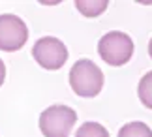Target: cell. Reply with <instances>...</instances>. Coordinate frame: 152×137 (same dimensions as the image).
<instances>
[{
	"instance_id": "1",
	"label": "cell",
	"mask_w": 152,
	"mask_h": 137,
	"mask_svg": "<svg viewBox=\"0 0 152 137\" xmlns=\"http://www.w3.org/2000/svg\"><path fill=\"white\" fill-rule=\"evenodd\" d=\"M69 86L81 98H94L103 88V73L88 58H81L72 66L69 71Z\"/></svg>"
},
{
	"instance_id": "2",
	"label": "cell",
	"mask_w": 152,
	"mask_h": 137,
	"mask_svg": "<svg viewBox=\"0 0 152 137\" xmlns=\"http://www.w3.org/2000/svg\"><path fill=\"white\" fill-rule=\"evenodd\" d=\"M133 40L126 32H107L102 36V40L98 41V53H100L102 60L109 66H124L126 62H130L133 56Z\"/></svg>"
},
{
	"instance_id": "3",
	"label": "cell",
	"mask_w": 152,
	"mask_h": 137,
	"mask_svg": "<svg viewBox=\"0 0 152 137\" xmlns=\"http://www.w3.org/2000/svg\"><path fill=\"white\" fill-rule=\"evenodd\" d=\"M75 122H77V113L68 105L56 103L42 111L39 132L45 137H69Z\"/></svg>"
},
{
	"instance_id": "4",
	"label": "cell",
	"mask_w": 152,
	"mask_h": 137,
	"mask_svg": "<svg viewBox=\"0 0 152 137\" xmlns=\"http://www.w3.org/2000/svg\"><path fill=\"white\" fill-rule=\"evenodd\" d=\"M32 56L45 70H60L68 60V49L58 38L45 36L34 43Z\"/></svg>"
},
{
	"instance_id": "5",
	"label": "cell",
	"mask_w": 152,
	"mask_h": 137,
	"mask_svg": "<svg viewBox=\"0 0 152 137\" xmlns=\"http://www.w3.org/2000/svg\"><path fill=\"white\" fill-rule=\"evenodd\" d=\"M28 40L26 23L17 15H0V51L13 53L19 51Z\"/></svg>"
},
{
	"instance_id": "6",
	"label": "cell",
	"mask_w": 152,
	"mask_h": 137,
	"mask_svg": "<svg viewBox=\"0 0 152 137\" xmlns=\"http://www.w3.org/2000/svg\"><path fill=\"white\" fill-rule=\"evenodd\" d=\"M109 2L107 0H77L75 8L79 10V13H83L85 17H98L107 10Z\"/></svg>"
},
{
	"instance_id": "7",
	"label": "cell",
	"mask_w": 152,
	"mask_h": 137,
	"mask_svg": "<svg viewBox=\"0 0 152 137\" xmlns=\"http://www.w3.org/2000/svg\"><path fill=\"white\" fill-rule=\"evenodd\" d=\"M137 96L141 100V103L152 111V71H148V73H145L141 77L139 86H137Z\"/></svg>"
},
{
	"instance_id": "8",
	"label": "cell",
	"mask_w": 152,
	"mask_h": 137,
	"mask_svg": "<svg viewBox=\"0 0 152 137\" xmlns=\"http://www.w3.org/2000/svg\"><path fill=\"white\" fill-rule=\"evenodd\" d=\"M118 137H152V130L145 122H128L120 128Z\"/></svg>"
},
{
	"instance_id": "9",
	"label": "cell",
	"mask_w": 152,
	"mask_h": 137,
	"mask_svg": "<svg viewBox=\"0 0 152 137\" xmlns=\"http://www.w3.org/2000/svg\"><path fill=\"white\" fill-rule=\"evenodd\" d=\"M75 137H109V132L100 122H85L77 130Z\"/></svg>"
},
{
	"instance_id": "10",
	"label": "cell",
	"mask_w": 152,
	"mask_h": 137,
	"mask_svg": "<svg viewBox=\"0 0 152 137\" xmlns=\"http://www.w3.org/2000/svg\"><path fill=\"white\" fill-rule=\"evenodd\" d=\"M4 79H6V66H4V62H2V58H0V86H2Z\"/></svg>"
},
{
	"instance_id": "11",
	"label": "cell",
	"mask_w": 152,
	"mask_h": 137,
	"mask_svg": "<svg viewBox=\"0 0 152 137\" xmlns=\"http://www.w3.org/2000/svg\"><path fill=\"white\" fill-rule=\"evenodd\" d=\"M148 55H150V58H152V40H150V43H148Z\"/></svg>"
}]
</instances>
